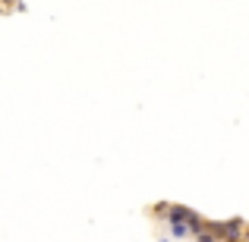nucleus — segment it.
<instances>
[{
  "mask_svg": "<svg viewBox=\"0 0 249 242\" xmlns=\"http://www.w3.org/2000/svg\"><path fill=\"white\" fill-rule=\"evenodd\" d=\"M218 236L237 242V239H240V224H237V220H233V224H221V226H218Z\"/></svg>",
  "mask_w": 249,
  "mask_h": 242,
  "instance_id": "1",
  "label": "nucleus"
}]
</instances>
